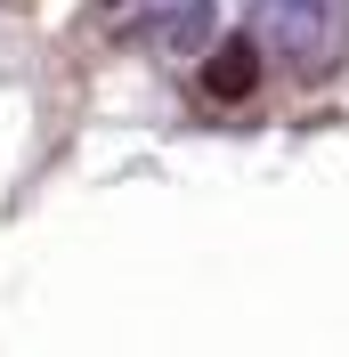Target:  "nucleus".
<instances>
[{
    "label": "nucleus",
    "instance_id": "obj_3",
    "mask_svg": "<svg viewBox=\"0 0 349 357\" xmlns=\"http://www.w3.org/2000/svg\"><path fill=\"white\" fill-rule=\"evenodd\" d=\"M203 89H211L219 106L252 98V89H260V41H252V33H228L219 49H203Z\"/></svg>",
    "mask_w": 349,
    "mask_h": 357
},
{
    "label": "nucleus",
    "instance_id": "obj_2",
    "mask_svg": "<svg viewBox=\"0 0 349 357\" xmlns=\"http://www.w3.org/2000/svg\"><path fill=\"white\" fill-rule=\"evenodd\" d=\"M122 41L131 49H171V57H203V41H211V0H171V8L122 24Z\"/></svg>",
    "mask_w": 349,
    "mask_h": 357
},
{
    "label": "nucleus",
    "instance_id": "obj_4",
    "mask_svg": "<svg viewBox=\"0 0 349 357\" xmlns=\"http://www.w3.org/2000/svg\"><path fill=\"white\" fill-rule=\"evenodd\" d=\"M98 8H131V0H98Z\"/></svg>",
    "mask_w": 349,
    "mask_h": 357
},
{
    "label": "nucleus",
    "instance_id": "obj_1",
    "mask_svg": "<svg viewBox=\"0 0 349 357\" xmlns=\"http://www.w3.org/2000/svg\"><path fill=\"white\" fill-rule=\"evenodd\" d=\"M260 57L292 66L301 82H325L349 49V8L341 0H252V24H244Z\"/></svg>",
    "mask_w": 349,
    "mask_h": 357
}]
</instances>
